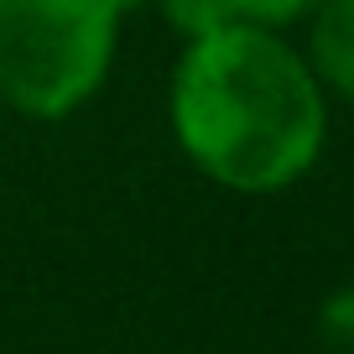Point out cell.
<instances>
[{"label": "cell", "instance_id": "1", "mask_svg": "<svg viewBox=\"0 0 354 354\" xmlns=\"http://www.w3.org/2000/svg\"><path fill=\"white\" fill-rule=\"evenodd\" d=\"M172 136L219 188L281 193L323 156V84L271 26L230 21L183 42L172 73Z\"/></svg>", "mask_w": 354, "mask_h": 354}, {"label": "cell", "instance_id": "2", "mask_svg": "<svg viewBox=\"0 0 354 354\" xmlns=\"http://www.w3.org/2000/svg\"><path fill=\"white\" fill-rule=\"evenodd\" d=\"M136 0H0V104L68 120L110 78L120 16Z\"/></svg>", "mask_w": 354, "mask_h": 354}, {"label": "cell", "instance_id": "3", "mask_svg": "<svg viewBox=\"0 0 354 354\" xmlns=\"http://www.w3.org/2000/svg\"><path fill=\"white\" fill-rule=\"evenodd\" d=\"M308 63L318 84L354 100V0H318L308 32Z\"/></svg>", "mask_w": 354, "mask_h": 354}, {"label": "cell", "instance_id": "4", "mask_svg": "<svg viewBox=\"0 0 354 354\" xmlns=\"http://www.w3.org/2000/svg\"><path fill=\"white\" fill-rule=\"evenodd\" d=\"M167 16V26H172L183 42L188 37H203V32H219V26L234 21V0H156Z\"/></svg>", "mask_w": 354, "mask_h": 354}, {"label": "cell", "instance_id": "5", "mask_svg": "<svg viewBox=\"0 0 354 354\" xmlns=\"http://www.w3.org/2000/svg\"><path fill=\"white\" fill-rule=\"evenodd\" d=\"M318 344H323V354H354V281L323 297V308H318Z\"/></svg>", "mask_w": 354, "mask_h": 354}, {"label": "cell", "instance_id": "6", "mask_svg": "<svg viewBox=\"0 0 354 354\" xmlns=\"http://www.w3.org/2000/svg\"><path fill=\"white\" fill-rule=\"evenodd\" d=\"M318 0H234V21H250V26H292L302 16H313Z\"/></svg>", "mask_w": 354, "mask_h": 354}]
</instances>
